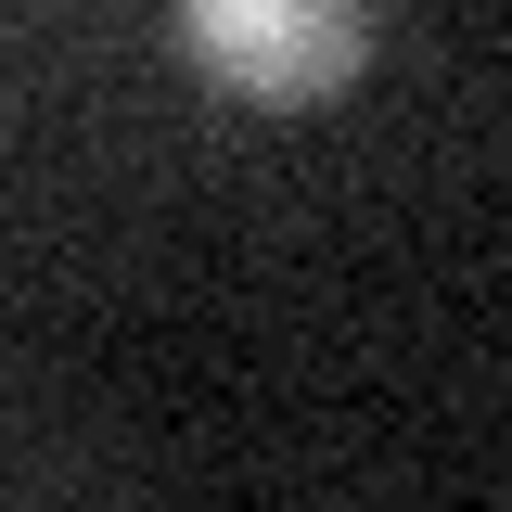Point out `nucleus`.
Instances as JSON below:
<instances>
[{"label": "nucleus", "instance_id": "f257e3e1", "mask_svg": "<svg viewBox=\"0 0 512 512\" xmlns=\"http://www.w3.org/2000/svg\"><path fill=\"white\" fill-rule=\"evenodd\" d=\"M180 39L244 103H333L372 64V0H180Z\"/></svg>", "mask_w": 512, "mask_h": 512}]
</instances>
